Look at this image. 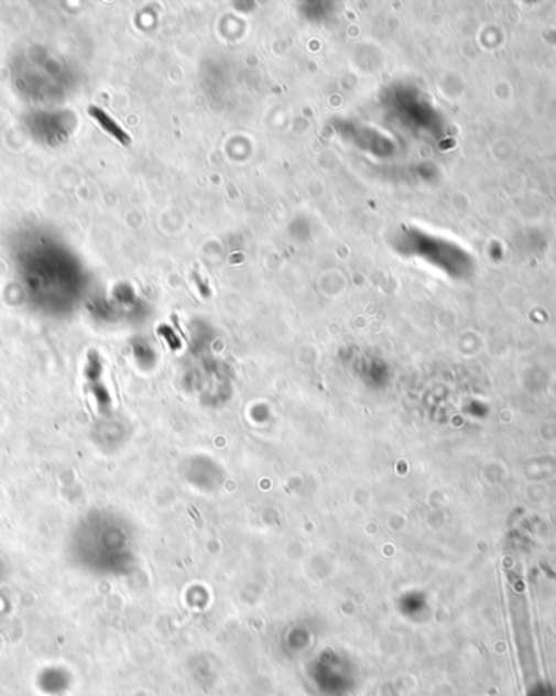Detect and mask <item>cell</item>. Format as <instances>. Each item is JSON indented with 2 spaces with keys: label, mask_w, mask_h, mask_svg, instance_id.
Here are the masks:
<instances>
[{
  "label": "cell",
  "mask_w": 556,
  "mask_h": 696,
  "mask_svg": "<svg viewBox=\"0 0 556 696\" xmlns=\"http://www.w3.org/2000/svg\"><path fill=\"white\" fill-rule=\"evenodd\" d=\"M88 115L101 126L103 131L108 132L112 139L118 140L122 145H129V143L132 142L131 135H129L108 112H105L103 109L97 108V106H90V108H88Z\"/></svg>",
  "instance_id": "obj_1"
}]
</instances>
